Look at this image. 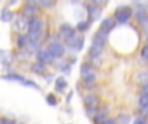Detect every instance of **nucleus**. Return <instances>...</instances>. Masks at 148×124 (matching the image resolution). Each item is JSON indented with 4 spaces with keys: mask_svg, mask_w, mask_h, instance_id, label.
I'll list each match as a JSON object with an SVG mask.
<instances>
[{
    "mask_svg": "<svg viewBox=\"0 0 148 124\" xmlns=\"http://www.w3.org/2000/svg\"><path fill=\"white\" fill-rule=\"evenodd\" d=\"M142 112H143L144 117H147V115H148V106H143V107H142Z\"/></svg>",
    "mask_w": 148,
    "mask_h": 124,
    "instance_id": "7c9ffc66",
    "label": "nucleus"
},
{
    "mask_svg": "<svg viewBox=\"0 0 148 124\" xmlns=\"http://www.w3.org/2000/svg\"><path fill=\"white\" fill-rule=\"evenodd\" d=\"M74 31H73V28L70 27V26H68V25H62L61 27H60V35H62L65 39L66 38H69V36H72L74 35Z\"/></svg>",
    "mask_w": 148,
    "mask_h": 124,
    "instance_id": "4468645a",
    "label": "nucleus"
},
{
    "mask_svg": "<svg viewBox=\"0 0 148 124\" xmlns=\"http://www.w3.org/2000/svg\"><path fill=\"white\" fill-rule=\"evenodd\" d=\"M105 1H107V0H94V3H95V4H96V5L101 4V3H105Z\"/></svg>",
    "mask_w": 148,
    "mask_h": 124,
    "instance_id": "72a5a7b5",
    "label": "nucleus"
},
{
    "mask_svg": "<svg viewBox=\"0 0 148 124\" xmlns=\"http://www.w3.org/2000/svg\"><path fill=\"white\" fill-rule=\"evenodd\" d=\"M143 93H148V83L143 84Z\"/></svg>",
    "mask_w": 148,
    "mask_h": 124,
    "instance_id": "473e14b6",
    "label": "nucleus"
},
{
    "mask_svg": "<svg viewBox=\"0 0 148 124\" xmlns=\"http://www.w3.org/2000/svg\"><path fill=\"white\" fill-rule=\"evenodd\" d=\"M47 102H48V105H51V106H55V105L57 104L53 94H48V96H47Z\"/></svg>",
    "mask_w": 148,
    "mask_h": 124,
    "instance_id": "393cba45",
    "label": "nucleus"
},
{
    "mask_svg": "<svg viewBox=\"0 0 148 124\" xmlns=\"http://www.w3.org/2000/svg\"><path fill=\"white\" fill-rule=\"evenodd\" d=\"M3 79L5 80H14V81H18L20 84H23V81L26 80L22 75H18V74H8V75H4Z\"/></svg>",
    "mask_w": 148,
    "mask_h": 124,
    "instance_id": "ddd939ff",
    "label": "nucleus"
},
{
    "mask_svg": "<svg viewBox=\"0 0 148 124\" xmlns=\"http://www.w3.org/2000/svg\"><path fill=\"white\" fill-rule=\"evenodd\" d=\"M84 104H86V106H92V107H97L100 104V100L97 96H95V94H88V96H86L83 98Z\"/></svg>",
    "mask_w": 148,
    "mask_h": 124,
    "instance_id": "6e6552de",
    "label": "nucleus"
},
{
    "mask_svg": "<svg viewBox=\"0 0 148 124\" xmlns=\"http://www.w3.org/2000/svg\"><path fill=\"white\" fill-rule=\"evenodd\" d=\"M116 122H117V120H113V119H105L104 124H116Z\"/></svg>",
    "mask_w": 148,
    "mask_h": 124,
    "instance_id": "2f4dec72",
    "label": "nucleus"
},
{
    "mask_svg": "<svg viewBox=\"0 0 148 124\" xmlns=\"http://www.w3.org/2000/svg\"><path fill=\"white\" fill-rule=\"evenodd\" d=\"M27 41H29L27 36H26V35H20L17 38V45L18 47H23V45H26V44H27Z\"/></svg>",
    "mask_w": 148,
    "mask_h": 124,
    "instance_id": "5701e85b",
    "label": "nucleus"
},
{
    "mask_svg": "<svg viewBox=\"0 0 148 124\" xmlns=\"http://www.w3.org/2000/svg\"><path fill=\"white\" fill-rule=\"evenodd\" d=\"M136 21L140 25H146L148 22V13L146 12V9H139L136 12Z\"/></svg>",
    "mask_w": 148,
    "mask_h": 124,
    "instance_id": "9b49d317",
    "label": "nucleus"
},
{
    "mask_svg": "<svg viewBox=\"0 0 148 124\" xmlns=\"http://www.w3.org/2000/svg\"><path fill=\"white\" fill-rule=\"evenodd\" d=\"M36 1H38V4H40L44 8H48L53 4V0H36Z\"/></svg>",
    "mask_w": 148,
    "mask_h": 124,
    "instance_id": "b1692460",
    "label": "nucleus"
},
{
    "mask_svg": "<svg viewBox=\"0 0 148 124\" xmlns=\"http://www.w3.org/2000/svg\"><path fill=\"white\" fill-rule=\"evenodd\" d=\"M13 61V57L7 51H0V62L3 65H10Z\"/></svg>",
    "mask_w": 148,
    "mask_h": 124,
    "instance_id": "f8f14e48",
    "label": "nucleus"
},
{
    "mask_svg": "<svg viewBox=\"0 0 148 124\" xmlns=\"http://www.w3.org/2000/svg\"><path fill=\"white\" fill-rule=\"evenodd\" d=\"M31 71H33L34 74H43L44 71H46V63L43 62H35L33 65V67H31Z\"/></svg>",
    "mask_w": 148,
    "mask_h": 124,
    "instance_id": "dca6fc26",
    "label": "nucleus"
},
{
    "mask_svg": "<svg viewBox=\"0 0 148 124\" xmlns=\"http://www.w3.org/2000/svg\"><path fill=\"white\" fill-rule=\"evenodd\" d=\"M81 75L86 84H92L96 80V76H95V74H94V67H92L91 65H82Z\"/></svg>",
    "mask_w": 148,
    "mask_h": 124,
    "instance_id": "f257e3e1",
    "label": "nucleus"
},
{
    "mask_svg": "<svg viewBox=\"0 0 148 124\" xmlns=\"http://www.w3.org/2000/svg\"><path fill=\"white\" fill-rule=\"evenodd\" d=\"M134 124H148V120H147V118L143 115V117L136 118V119L134 120Z\"/></svg>",
    "mask_w": 148,
    "mask_h": 124,
    "instance_id": "a878e982",
    "label": "nucleus"
},
{
    "mask_svg": "<svg viewBox=\"0 0 148 124\" xmlns=\"http://www.w3.org/2000/svg\"><path fill=\"white\" fill-rule=\"evenodd\" d=\"M38 13V9H36L35 5H30V4H26L25 7L22 8V14L25 16L26 18H33L34 16Z\"/></svg>",
    "mask_w": 148,
    "mask_h": 124,
    "instance_id": "0eeeda50",
    "label": "nucleus"
},
{
    "mask_svg": "<svg viewBox=\"0 0 148 124\" xmlns=\"http://www.w3.org/2000/svg\"><path fill=\"white\" fill-rule=\"evenodd\" d=\"M66 80H65L62 76H60V78L56 79V84H55V89H56L57 92H62L65 88H66Z\"/></svg>",
    "mask_w": 148,
    "mask_h": 124,
    "instance_id": "f3484780",
    "label": "nucleus"
},
{
    "mask_svg": "<svg viewBox=\"0 0 148 124\" xmlns=\"http://www.w3.org/2000/svg\"><path fill=\"white\" fill-rule=\"evenodd\" d=\"M55 56L51 53V52L47 49V51H42V49H39L38 52H36V61L39 62H43V63H51L53 61Z\"/></svg>",
    "mask_w": 148,
    "mask_h": 124,
    "instance_id": "20e7f679",
    "label": "nucleus"
},
{
    "mask_svg": "<svg viewBox=\"0 0 148 124\" xmlns=\"http://www.w3.org/2000/svg\"><path fill=\"white\" fill-rule=\"evenodd\" d=\"M138 80L143 84H147L148 83V71H142L138 75Z\"/></svg>",
    "mask_w": 148,
    "mask_h": 124,
    "instance_id": "4be33fe9",
    "label": "nucleus"
},
{
    "mask_svg": "<svg viewBox=\"0 0 148 124\" xmlns=\"http://www.w3.org/2000/svg\"><path fill=\"white\" fill-rule=\"evenodd\" d=\"M117 122L120 124H129L130 123V117L126 114H121L120 117L117 118Z\"/></svg>",
    "mask_w": 148,
    "mask_h": 124,
    "instance_id": "aec40b11",
    "label": "nucleus"
},
{
    "mask_svg": "<svg viewBox=\"0 0 148 124\" xmlns=\"http://www.w3.org/2000/svg\"><path fill=\"white\" fill-rule=\"evenodd\" d=\"M61 70L64 71L65 74H68V75H69V74L72 73V67H70L69 65H66V66H62V67H61Z\"/></svg>",
    "mask_w": 148,
    "mask_h": 124,
    "instance_id": "c756f323",
    "label": "nucleus"
},
{
    "mask_svg": "<svg viewBox=\"0 0 148 124\" xmlns=\"http://www.w3.org/2000/svg\"><path fill=\"white\" fill-rule=\"evenodd\" d=\"M1 123H3V122H1V120H0V124H1Z\"/></svg>",
    "mask_w": 148,
    "mask_h": 124,
    "instance_id": "e433bc0d",
    "label": "nucleus"
},
{
    "mask_svg": "<svg viewBox=\"0 0 148 124\" xmlns=\"http://www.w3.org/2000/svg\"><path fill=\"white\" fill-rule=\"evenodd\" d=\"M86 111L88 115H96L97 114V107H92V106H86Z\"/></svg>",
    "mask_w": 148,
    "mask_h": 124,
    "instance_id": "bb28decb",
    "label": "nucleus"
},
{
    "mask_svg": "<svg viewBox=\"0 0 148 124\" xmlns=\"http://www.w3.org/2000/svg\"><path fill=\"white\" fill-rule=\"evenodd\" d=\"M65 41H66L68 47H69V48H72V49H74L75 52L81 51V49L83 48V38H82V36H79V35H77V34H74V35L66 38V39H65Z\"/></svg>",
    "mask_w": 148,
    "mask_h": 124,
    "instance_id": "7ed1b4c3",
    "label": "nucleus"
},
{
    "mask_svg": "<svg viewBox=\"0 0 148 124\" xmlns=\"http://www.w3.org/2000/svg\"><path fill=\"white\" fill-rule=\"evenodd\" d=\"M87 27H88V23H87L86 21H81V22L78 23V30L83 31V30H86Z\"/></svg>",
    "mask_w": 148,
    "mask_h": 124,
    "instance_id": "cd10ccee",
    "label": "nucleus"
},
{
    "mask_svg": "<svg viewBox=\"0 0 148 124\" xmlns=\"http://www.w3.org/2000/svg\"><path fill=\"white\" fill-rule=\"evenodd\" d=\"M40 34H42V30H29L27 39L29 40H39Z\"/></svg>",
    "mask_w": 148,
    "mask_h": 124,
    "instance_id": "a211bd4d",
    "label": "nucleus"
},
{
    "mask_svg": "<svg viewBox=\"0 0 148 124\" xmlns=\"http://www.w3.org/2000/svg\"><path fill=\"white\" fill-rule=\"evenodd\" d=\"M48 51L51 52L55 57H61V56H64V53H65L64 45L60 43H51L48 47Z\"/></svg>",
    "mask_w": 148,
    "mask_h": 124,
    "instance_id": "39448f33",
    "label": "nucleus"
},
{
    "mask_svg": "<svg viewBox=\"0 0 148 124\" xmlns=\"http://www.w3.org/2000/svg\"><path fill=\"white\" fill-rule=\"evenodd\" d=\"M43 27V22L39 18H30L29 21V30H42Z\"/></svg>",
    "mask_w": 148,
    "mask_h": 124,
    "instance_id": "1a4fd4ad",
    "label": "nucleus"
},
{
    "mask_svg": "<svg viewBox=\"0 0 148 124\" xmlns=\"http://www.w3.org/2000/svg\"><path fill=\"white\" fill-rule=\"evenodd\" d=\"M14 27L17 28L20 33H22V31H25L26 28H29V21H25V20H22V18H20V20L16 21Z\"/></svg>",
    "mask_w": 148,
    "mask_h": 124,
    "instance_id": "2eb2a0df",
    "label": "nucleus"
},
{
    "mask_svg": "<svg viewBox=\"0 0 148 124\" xmlns=\"http://www.w3.org/2000/svg\"><path fill=\"white\" fill-rule=\"evenodd\" d=\"M114 25H116V18L108 17L101 22V25H100V30L105 31V33H109V31L114 27Z\"/></svg>",
    "mask_w": 148,
    "mask_h": 124,
    "instance_id": "423d86ee",
    "label": "nucleus"
},
{
    "mask_svg": "<svg viewBox=\"0 0 148 124\" xmlns=\"http://www.w3.org/2000/svg\"><path fill=\"white\" fill-rule=\"evenodd\" d=\"M142 58L146 60V61H148V44L144 47L143 49H142Z\"/></svg>",
    "mask_w": 148,
    "mask_h": 124,
    "instance_id": "c85d7f7f",
    "label": "nucleus"
},
{
    "mask_svg": "<svg viewBox=\"0 0 148 124\" xmlns=\"http://www.w3.org/2000/svg\"><path fill=\"white\" fill-rule=\"evenodd\" d=\"M139 105L140 107L148 106V93H142V96L139 97Z\"/></svg>",
    "mask_w": 148,
    "mask_h": 124,
    "instance_id": "412c9836",
    "label": "nucleus"
},
{
    "mask_svg": "<svg viewBox=\"0 0 148 124\" xmlns=\"http://www.w3.org/2000/svg\"><path fill=\"white\" fill-rule=\"evenodd\" d=\"M133 1H134V3H140L142 0H133Z\"/></svg>",
    "mask_w": 148,
    "mask_h": 124,
    "instance_id": "f704fd0d",
    "label": "nucleus"
},
{
    "mask_svg": "<svg viewBox=\"0 0 148 124\" xmlns=\"http://www.w3.org/2000/svg\"><path fill=\"white\" fill-rule=\"evenodd\" d=\"M1 21L3 22H8V21H10L13 18V14H12V12H10L9 9H7V8H5V9H3V12H1Z\"/></svg>",
    "mask_w": 148,
    "mask_h": 124,
    "instance_id": "6ab92c4d",
    "label": "nucleus"
},
{
    "mask_svg": "<svg viewBox=\"0 0 148 124\" xmlns=\"http://www.w3.org/2000/svg\"><path fill=\"white\" fill-rule=\"evenodd\" d=\"M147 41H148V35H147Z\"/></svg>",
    "mask_w": 148,
    "mask_h": 124,
    "instance_id": "c9c22d12",
    "label": "nucleus"
},
{
    "mask_svg": "<svg viewBox=\"0 0 148 124\" xmlns=\"http://www.w3.org/2000/svg\"><path fill=\"white\" fill-rule=\"evenodd\" d=\"M88 13H90V17H91V21H96L97 18L100 17V14H101V10H100V8L95 4V5H91V7L88 8Z\"/></svg>",
    "mask_w": 148,
    "mask_h": 124,
    "instance_id": "9d476101",
    "label": "nucleus"
},
{
    "mask_svg": "<svg viewBox=\"0 0 148 124\" xmlns=\"http://www.w3.org/2000/svg\"><path fill=\"white\" fill-rule=\"evenodd\" d=\"M131 14H133V10H131L130 7H122V8H118L116 10V21L120 23H126L129 20H130Z\"/></svg>",
    "mask_w": 148,
    "mask_h": 124,
    "instance_id": "f03ea898",
    "label": "nucleus"
}]
</instances>
